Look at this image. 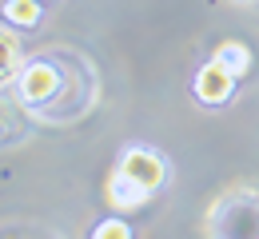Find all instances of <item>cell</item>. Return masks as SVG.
Instances as JSON below:
<instances>
[{"instance_id": "obj_8", "label": "cell", "mask_w": 259, "mask_h": 239, "mask_svg": "<svg viewBox=\"0 0 259 239\" xmlns=\"http://www.w3.org/2000/svg\"><path fill=\"white\" fill-rule=\"evenodd\" d=\"M4 16L16 20V24H36L40 20V4L36 0H8L4 4Z\"/></svg>"}, {"instance_id": "obj_3", "label": "cell", "mask_w": 259, "mask_h": 239, "mask_svg": "<svg viewBox=\"0 0 259 239\" xmlns=\"http://www.w3.org/2000/svg\"><path fill=\"white\" fill-rule=\"evenodd\" d=\"M116 168L124 171L128 179H136L144 192H156L160 183H167V164H163L156 152H148V148H128Z\"/></svg>"}, {"instance_id": "obj_1", "label": "cell", "mask_w": 259, "mask_h": 239, "mask_svg": "<svg viewBox=\"0 0 259 239\" xmlns=\"http://www.w3.org/2000/svg\"><path fill=\"white\" fill-rule=\"evenodd\" d=\"M20 100H24V108L32 116L64 124V120H76V116H84L92 108L96 76L88 72V64L80 72H68V56L52 52V56H40L32 64H24V72H20Z\"/></svg>"}, {"instance_id": "obj_7", "label": "cell", "mask_w": 259, "mask_h": 239, "mask_svg": "<svg viewBox=\"0 0 259 239\" xmlns=\"http://www.w3.org/2000/svg\"><path fill=\"white\" fill-rule=\"evenodd\" d=\"M215 60H220L231 76H243V72H247V64H251V52H247L239 40H227V44H220V48H215Z\"/></svg>"}, {"instance_id": "obj_6", "label": "cell", "mask_w": 259, "mask_h": 239, "mask_svg": "<svg viewBox=\"0 0 259 239\" xmlns=\"http://www.w3.org/2000/svg\"><path fill=\"white\" fill-rule=\"evenodd\" d=\"M12 76H20V40H16V32L0 28V88Z\"/></svg>"}, {"instance_id": "obj_4", "label": "cell", "mask_w": 259, "mask_h": 239, "mask_svg": "<svg viewBox=\"0 0 259 239\" xmlns=\"http://www.w3.org/2000/svg\"><path fill=\"white\" fill-rule=\"evenodd\" d=\"M231 84H235V76H231L220 60H211L207 68L195 76V96H199L203 104H220V100L231 96Z\"/></svg>"}, {"instance_id": "obj_5", "label": "cell", "mask_w": 259, "mask_h": 239, "mask_svg": "<svg viewBox=\"0 0 259 239\" xmlns=\"http://www.w3.org/2000/svg\"><path fill=\"white\" fill-rule=\"evenodd\" d=\"M104 196H108V204L112 207H120V211H132V207H140L152 192H144L136 179H128L124 171L116 168L112 175H108V183H104Z\"/></svg>"}, {"instance_id": "obj_2", "label": "cell", "mask_w": 259, "mask_h": 239, "mask_svg": "<svg viewBox=\"0 0 259 239\" xmlns=\"http://www.w3.org/2000/svg\"><path fill=\"white\" fill-rule=\"evenodd\" d=\"M207 239H259V187H227L203 215Z\"/></svg>"}, {"instance_id": "obj_9", "label": "cell", "mask_w": 259, "mask_h": 239, "mask_svg": "<svg viewBox=\"0 0 259 239\" xmlns=\"http://www.w3.org/2000/svg\"><path fill=\"white\" fill-rule=\"evenodd\" d=\"M92 239H132V231L120 223V219H108V223H100L96 227V235Z\"/></svg>"}]
</instances>
